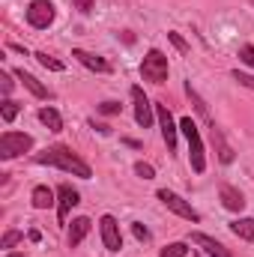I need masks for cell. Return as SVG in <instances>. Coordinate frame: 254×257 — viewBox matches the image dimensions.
Listing matches in <instances>:
<instances>
[{
  "instance_id": "obj_32",
  "label": "cell",
  "mask_w": 254,
  "mask_h": 257,
  "mask_svg": "<svg viewBox=\"0 0 254 257\" xmlns=\"http://www.w3.org/2000/svg\"><path fill=\"white\" fill-rule=\"evenodd\" d=\"M6 257H24V254H15V251H9V254H6Z\"/></svg>"
},
{
  "instance_id": "obj_30",
  "label": "cell",
  "mask_w": 254,
  "mask_h": 257,
  "mask_svg": "<svg viewBox=\"0 0 254 257\" xmlns=\"http://www.w3.org/2000/svg\"><path fill=\"white\" fill-rule=\"evenodd\" d=\"M72 3H75V9H81L84 15H90L93 6H96V0H72Z\"/></svg>"
},
{
  "instance_id": "obj_27",
  "label": "cell",
  "mask_w": 254,
  "mask_h": 257,
  "mask_svg": "<svg viewBox=\"0 0 254 257\" xmlns=\"http://www.w3.org/2000/svg\"><path fill=\"white\" fill-rule=\"evenodd\" d=\"M132 233H135V239H138V242H147V239H150V230H147L141 221H135V224H132Z\"/></svg>"
},
{
  "instance_id": "obj_10",
  "label": "cell",
  "mask_w": 254,
  "mask_h": 257,
  "mask_svg": "<svg viewBox=\"0 0 254 257\" xmlns=\"http://www.w3.org/2000/svg\"><path fill=\"white\" fill-rule=\"evenodd\" d=\"M78 200H81V194L75 192L72 186H60V189H57V221H60V224H66L69 209H72Z\"/></svg>"
},
{
  "instance_id": "obj_7",
  "label": "cell",
  "mask_w": 254,
  "mask_h": 257,
  "mask_svg": "<svg viewBox=\"0 0 254 257\" xmlns=\"http://www.w3.org/2000/svg\"><path fill=\"white\" fill-rule=\"evenodd\" d=\"M99 230H102V242H105V248L117 254V251L123 248V236H120V224H117V218H114V215H102Z\"/></svg>"
},
{
  "instance_id": "obj_13",
  "label": "cell",
  "mask_w": 254,
  "mask_h": 257,
  "mask_svg": "<svg viewBox=\"0 0 254 257\" xmlns=\"http://www.w3.org/2000/svg\"><path fill=\"white\" fill-rule=\"evenodd\" d=\"M15 78L36 96V99H51V93H48V87L45 84H39V78L36 75H30V72H24V69H15Z\"/></svg>"
},
{
  "instance_id": "obj_29",
  "label": "cell",
  "mask_w": 254,
  "mask_h": 257,
  "mask_svg": "<svg viewBox=\"0 0 254 257\" xmlns=\"http://www.w3.org/2000/svg\"><path fill=\"white\" fill-rule=\"evenodd\" d=\"M99 114H108V117L111 114H120V102H102L99 105Z\"/></svg>"
},
{
  "instance_id": "obj_23",
  "label": "cell",
  "mask_w": 254,
  "mask_h": 257,
  "mask_svg": "<svg viewBox=\"0 0 254 257\" xmlns=\"http://www.w3.org/2000/svg\"><path fill=\"white\" fill-rule=\"evenodd\" d=\"M18 242H21V230H6L3 239H0V248H12V245H18Z\"/></svg>"
},
{
  "instance_id": "obj_22",
  "label": "cell",
  "mask_w": 254,
  "mask_h": 257,
  "mask_svg": "<svg viewBox=\"0 0 254 257\" xmlns=\"http://www.w3.org/2000/svg\"><path fill=\"white\" fill-rule=\"evenodd\" d=\"M36 60H39V63L45 66V69H51V72H63V69H66V66L60 63V60H54V57H48L45 51H39V54H36Z\"/></svg>"
},
{
  "instance_id": "obj_16",
  "label": "cell",
  "mask_w": 254,
  "mask_h": 257,
  "mask_svg": "<svg viewBox=\"0 0 254 257\" xmlns=\"http://www.w3.org/2000/svg\"><path fill=\"white\" fill-rule=\"evenodd\" d=\"M209 132H212V141H215V147H218V162L230 165V162H233V150H230V144L224 141L221 128H218V126H209Z\"/></svg>"
},
{
  "instance_id": "obj_21",
  "label": "cell",
  "mask_w": 254,
  "mask_h": 257,
  "mask_svg": "<svg viewBox=\"0 0 254 257\" xmlns=\"http://www.w3.org/2000/svg\"><path fill=\"white\" fill-rule=\"evenodd\" d=\"M186 254H189V245L186 242H171V245H165L159 251V257H186Z\"/></svg>"
},
{
  "instance_id": "obj_20",
  "label": "cell",
  "mask_w": 254,
  "mask_h": 257,
  "mask_svg": "<svg viewBox=\"0 0 254 257\" xmlns=\"http://www.w3.org/2000/svg\"><path fill=\"white\" fill-rule=\"evenodd\" d=\"M18 102H12V99H3V105H0V117H3V123H12L15 117H18Z\"/></svg>"
},
{
  "instance_id": "obj_15",
  "label": "cell",
  "mask_w": 254,
  "mask_h": 257,
  "mask_svg": "<svg viewBox=\"0 0 254 257\" xmlns=\"http://www.w3.org/2000/svg\"><path fill=\"white\" fill-rule=\"evenodd\" d=\"M218 197H221V206L230 209V212H242V206H245V197L236 192L233 186H221L218 189Z\"/></svg>"
},
{
  "instance_id": "obj_24",
  "label": "cell",
  "mask_w": 254,
  "mask_h": 257,
  "mask_svg": "<svg viewBox=\"0 0 254 257\" xmlns=\"http://www.w3.org/2000/svg\"><path fill=\"white\" fill-rule=\"evenodd\" d=\"M135 174H138L141 180H153V177H156L153 165H147V162H138V165H135Z\"/></svg>"
},
{
  "instance_id": "obj_31",
  "label": "cell",
  "mask_w": 254,
  "mask_h": 257,
  "mask_svg": "<svg viewBox=\"0 0 254 257\" xmlns=\"http://www.w3.org/2000/svg\"><path fill=\"white\" fill-rule=\"evenodd\" d=\"M168 39H171V42H174V45H177V48H180V51H183V54H186V51H189V45H186V39H183V36H180V33H168Z\"/></svg>"
},
{
  "instance_id": "obj_14",
  "label": "cell",
  "mask_w": 254,
  "mask_h": 257,
  "mask_svg": "<svg viewBox=\"0 0 254 257\" xmlns=\"http://www.w3.org/2000/svg\"><path fill=\"white\" fill-rule=\"evenodd\" d=\"M90 227H93V221L90 218H75L72 221V227H69V236H66V242H69V248H75V245H81L84 242V236L90 233Z\"/></svg>"
},
{
  "instance_id": "obj_1",
  "label": "cell",
  "mask_w": 254,
  "mask_h": 257,
  "mask_svg": "<svg viewBox=\"0 0 254 257\" xmlns=\"http://www.w3.org/2000/svg\"><path fill=\"white\" fill-rule=\"evenodd\" d=\"M36 162H39V165H48V168H60V171L72 174V177H81V180H90V177H93L90 165H87L84 159H78V156H75L69 147H63V144L48 147L45 153H36Z\"/></svg>"
},
{
  "instance_id": "obj_6",
  "label": "cell",
  "mask_w": 254,
  "mask_h": 257,
  "mask_svg": "<svg viewBox=\"0 0 254 257\" xmlns=\"http://www.w3.org/2000/svg\"><path fill=\"white\" fill-rule=\"evenodd\" d=\"M51 21H54V3L51 0H30L27 24L36 27V30H45V27H51Z\"/></svg>"
},
{
  "instance_id": "obj_5",
  "label": "cell",
  "mask_w": 254,
  "mask_h": 257,
  "mask_svg": "<svg viewBox=\"0 0 254 257\" xmlns=\"http://www.w3.org/2000/svg\"><path fill=\"white\" fill-rule=\"evenodd\" d=\"M159 200H162V203H165V206H168L171 212H177L180 218H186V221H191V224H197V221H200V212H197V209H194L191 203H186V200H183V197H180L177 192L159 189Z\"/></svg>"
},
{
  "instance_id": "obj_26",
  "label": "cell",
  "mask_w": 254,
  "mask_h": 257,
  "mask_svg": "<svg viewBox=\"0 0 254 257\" xmlns=\"http://www.w3.org/2000/svg\"><path fill=\"white\" fill-rule=\"evenodd\" d=\"M12 87H15L12 75H9V72H0V90H3V96H9V93H12Z\"/></svg>"
},
{
  "instance_id": "obj_8",
  "label": "cell",
  "mask_w": 254,
  "mask_h": 257,
  "mask_svg": "<svg viewBox=\"0 0 254 257\" xmlns=\"http://www.w3.org/2000/svg\"><path fill=\"white\" fill-rule=\"evenodd\" d=\"M132 102H135V123L141 128L153 126V102L144 96L141 87H132Z\"/></svg>"
},
{
  "instance_id": "obj_2",
  "label": "cell",
  "mask_w": 254,
  "mask_h": 257,
  "mask_svg": "<svg viewBox=\"0 0 254 257\" xmlns=\"http://www.w3.org/2000/svg\"><path fill=\"white\" fill-rule=\"evenodd\" d=\"M180 132H183V135H186V141H189L191 171H194V174H203V171H206V156H203V141H200L197 123H194L191 117H183V120H180Z\"/></svg>"
},
{
  "instance_id": "obj_12",
  "label": "cell",
  "mask_w": 254,
  "mask_h": 257,
  "mask_svg": "<svg viewBox=\"0 0 254 257\" xmlns=\"http://www.w3.org/2000/svg\"><path fill=\"white\" fill-rule=\"evenodd\" d=\"M72 57H75L81 66L93 69V72H102V75H108V72H111V63H108L105 57H99V54H90V51H84V48H75V51H72Z\"/></svg>"
},
{
  "instance_id": "obj_11",
  "label": "cell",
  "mask_w": 254,
  "mask_h": 257,
  "mask_svg": "<svg viewBox=\"0 0 254 257\" xmlns=\"http://www.w3.org/2000/svg\"><path fill=\"white\" fill-rule=\"evenodd\" d=\"M189 239H191V245H200V248L206 251V257H233L221 242H215L212 236H206V233H200V230H194Z\"/></svg>"
},
{
  "instance_id": "obj_28",
  "label": "cell",
  "mask_w": 254,
  "mask_h": 257,
  "mask_svg": "<svg viewBox=\"0 0 254 257\" xmlns=\"http://www.w3.org/2000/svg\"><path fill=\"white\" fill-rule=\"evenodd\" d=\"M233 81H236V84H242V87H248V90H254V78H251V75H245V72H239V69L233 72Z\"/></svg>"
},
{
  "instance_id": "obj_19",
  "label": "cell",
  "mask_w": 254,
  "mask_h": 257,
  "mask_svg": "<svg viewBox=\"0 0 254 257\" xmlns=\"http://www.w3.org/2000/svg\"><path fill=\"white\" fill-rule=\"evenodd\" d=\"M51 203H54V192H51L48 186H36V189H33V206H36V209H48Z\"/></svg>"
},
{
  "instance_id": "obj_25",
  "label": "cell",
  "mask_w": 254,
  "mask_h": 257,
  "mask_svg": "<svg viewBox=\"0 0 254 257\" xmlns=\"http://www.w3.org/2000/svg\"><path fill=\"white\" fill-rule=\"evenodd\" d=\"M239 60L254 69V45H242V48H239Z\"/></svg>"
},
{
  "instance_id": "obj_18",
  "label": "cell",
  "mask_w": 254,
  "mask_h": 257,
  "mask_svg": "<svg viewBox=\"0 0 254 257\" xmlns=\"http://www.w3.org/2000/svg\"><path fill=\"white\" fill-rule=\"evenodd\" d=\"M39 120L45 123V126L51 128V132H63V117L57 114V108H39Z\"/></svg>"
},
{
  "instance_id": "obj_9",
  "label": "cell",
  "mask_w": 254,
  "mask_h": 257,
  "mask_svg": "<svg viewBox=\"0 0 254 257\" xmlns=\"http://www.w3.org/2000/svg\"><path fill=\"white\" fill-rule=\"evenodd\" d=\"M156 117H159V126H162V138H165V144H168V150L174 153L177 150V123H174V117H171V111H168V105H156Z\"/></svg>"
},
{
  "instance_id": "obj_3",
  "label": "cell",
  "mask_w": 254,
  "mask_h": 257,
  "mask_svg": "<svg viewBox=\"0 0 254 257\" xmlns=\"http://www.w3.org/2000/svg\"><path fill=\"white\" fill-rule=\"evenodd\" d=\"M27 150H33V138L30 135H24V132H3L0 135V159L3 162L21 156Z\"/></svg>"
},
{
  "instance_id": "obj_4",
  "label": "cell",
  "mask_w": 254,
  "mask_h": 257,
  "mask_svg": "<svg viewBox=\"0 0 254 257\" xmlns=\"http://www.w3.org/2000/svg\"><path fill=\"white\" fill-rule=\"evenodd\" d=\"M141 75H144V81H150V84L168 81V57H165L159 48L147 51V57H144V63H141Z\"/></svg>"
},
{
  "instance_id": "obj_17",
  "label": "cell",
  "mask_w": 254,
  "mask_h": 257,
  "mask_svg": "<svg viewBox=\"0 0 254 257\" xmlns=\"http://www.w3.org/2000/svg\"><path fill=\"white\" fill-rule=\"evenodd\" d=\"M230 230H233V236H239L245 242H254V218H236V221H230Z\"/></svg>"
}]
</instances>
